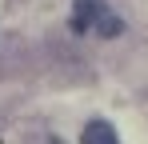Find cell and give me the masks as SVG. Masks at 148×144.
<instances>
[{
    "label": "cell",
    "instance_id": "obj_1",
    "mask_svg": "<svg viewBox=\"0 0 148 144\" xmlns=\"http://www.w3.org/2000/svg\"><path fill=\"white\" fill-rule=\"evenodd\" d=\"M72 28L76 32H100V36H120L124 20L116 12H108L104 0H72Z\"/></svg>",
    "mask_w": 148,
    "mask_h": 144
},
{
    "label": "cell",
    "instance_id": "obj_2",
    "mask_svg": "<svg viewBox=\"0 0 148 144\" xmlns=\"http://www.w3.org/2000/svg\"><path fill=\"white\" fill-rule=\"evenodd\" d=\"M80 144H120V140H116V132H112L108 120H88L84 132H80Z\"/></svg>",
    "mask_w": 148,
    "mask_h": 144
},
{
    "label": "cell",
    "instance_id": "obj_3",
    "mask_svg": "<svg viewBox=\"0 0 148 144\" xmlns=\"http://www.w3.org/2000/svg\"><path fill=\"white\" fill-rule=\"evenodd\" d=\"M48 144H60V140H48Z\"/></svg>",
    "mask_w": 148,
    "mask_h": 144
}]
</instances>
